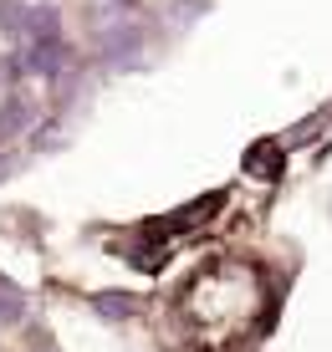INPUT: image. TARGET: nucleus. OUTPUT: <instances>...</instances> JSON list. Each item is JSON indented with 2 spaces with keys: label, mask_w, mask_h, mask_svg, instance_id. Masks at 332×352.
Wrapping results in <instances>:
<instances>
[{
  "label": "nucleus",
  "mask_w": 332,
  "mask_h": 352,
  "mask_svg": "<svg viewBox=\"0 0 332 352\" xmlns=\"http://www.w3.org/2000/svg\"><path fill=\"white\" fill-rule=\"evenodd\" d=\"M97 311H113V317H123V311H133V296H97Z\"/></svg>",
  "instance_id": "nucleus-4"
},
{
  "label": "nucleus",
  "mask_w": 332,
  "mask_h": 352,
  "mask_svg": "<svg viewBox=\"0 0 332 352\" xmlns=\"http://www.w3.org/2000/svg\"><path fill=\"white\" fill-rule=\"evenodd\" d=\"M61 62H67V46H61L56 36H41V41H31L26 56H21V67H26V72H41V77H56Z\"/></svg>",
  "instance_id": "nucleus-2"
},
{
  "label": "nucleus",
  "mask_w": 332,
  "mask_h": 352,
  "mask_svg": "<svg viewBox=\"0 0 332 352\" xmlns=\"http://www.w3.org/2000/svg\"><path fill=\"white\" fill-rule=\"evenodd\" d=\"M179 311L205 342H215V347L220 342H240V337L256 327V317H261V281H256L251 265L220 261V265H210V271H200L189 281Z\"/></svg>",
  "instance_id": "nucleus-1"
},
{
  "label": "nucleus",
  "mask_w": 332,
  "mask_h": 352,
  "mask_svg": "<svg viewBox=\"0 0 332 352\" xmlns=\"http://www.w3.org/2000/svg\"><path fill=\"white\" fill-rule=\"evenodd\" d=\"M31 123V102H21V97H10L6 113H0V133H21Z\"/></svg>",
  "instance_id": "nucleus-3"
},
{
  "label": "nucleus",
  "mask_w": 332,
  "mask_h": 352,
  "mask_svg": "<svg viewBox=\"0 0 332 352\" xmlns=\"http://www.w3.org/2000/svg\"><path fill=\"white\" fill-rule=\"evenodd\" d=\"M118 6H133V0H118Z\"/></svg>",
  "instance_id": "nucleus-5"
}]
</instances>
